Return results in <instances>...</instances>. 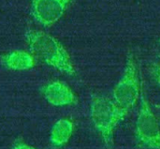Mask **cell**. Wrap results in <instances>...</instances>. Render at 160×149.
<instances>
[{
  "label": "cell",
  "instance_id": "obj_1",
  "mask_svg": "<svg viewBox=\"0 0 160 149\" xmlns=\"http://www.w3.org/2000/svg\"><path fill=\"white\" fill-rule=\"evenodd\" d=\"M25 40L30 51L46 64L69 76L75 74V68L68 52L53 36L42 31L28 30L25 33Z\"/></svg>",
  "mask_w": 160,
  "mask_h": 149
},
{
  "label": "cell",
  "instance_id": "obj_7",
  "mask_svg": "<svg viewBox=\"0 0 160 149\" xmlns=\"http://www.w3.org/2000/svg\"><path fill=\"white\" fill-rule=\"evenodd\" d=\"M1 63L9 70L23 71L34 67L35 59L29 52L18 49L3 55L1 58Z\"/></svg>",
  "mask_w": 160,
  "mask_h": 149
},
{
  "label": "cell",
  "instance_id": "obj_6",
  "mask_svg": "<svg viewBox=\"0 0 160 149\" xmlns=\"http://www.w3.org/2000/svg\"><path fill=\"white\" fill-rule=\"evenodd\" d=\"M45 100L54 106H65L74 104L76 97L72 90L61 81H52L45 85L42 89Z\"/></svg>",
  "mask_w": 160,
  "mask_h": 149
},
{
  "label": "cell",
  "instance_id": "obj_10",
  "mask_svg": "<svg viewBox=\"0 0 160 149\" xmlns=\"http://www.w3.org/2000/svg\"><path fill=\"white\" fill-rule=\"evenodd\" d=\"M154 77H155V80L157 82V84L159 86L160 88V63L155 68L154 71Z\"/></svg>",
  "mask_w": 160,
  "mask_h": 149
},
{
  "label": "cell",
  "instance_id": "obj_9",
  "mask_svg": "<svg viewBox=\"0 0 160 149\" xmlns=\"http://www.w3.org/2000/svg\"><path fill=\"white\" fill-rule=\"evenodd\" d=\"M11 149H37L31 146H28L26 145L25 143H22V142H17L14 144V146L12 147Z\"/></svg>",
  "mask_w": 160,
  "mask_h": 149
},
{
  "label": "cell",
  "instance_id": "obj_2",
  "mask_svg": "<svg viewBox=\"0 0 160 149\" xmlns=\"http://www.w3.org/2000/svg\"><path fill=\"white\" fill-rule=\"evenodd\" d=\"M90 116L105 146L107 147H112L114 129L125 116L115 105L112 99L102 95H96L92 98Z\"/></svg>",
  "mask_w": 160,
  "mask_h": 149
},
{
  "label": "cell",
  "instance_id": "obj_5",
  "mask_svg": "<svg viewBox=\"0 0 160 149\" xmlns=\"http://www.w3.org/2000/svg\"><path fill=\"white\" fill-rule=\"evenodd\" d=\"M72 0H32L31 13L42 26L50 27L60 20Z\"/></svg>",
  "mask_w": 160,
  "mask_h": 149
},
{
  "label": "cell",
  "instance_id": "obj_3",
  "mask_svg": "<svg viewBox=\"0 0 160 149\" xmlns=\"http://www.w3.org/2000/svg\"><path fill=\"white\" fill-rule=\"evenodd\" d=\"M140 95V83L137 66L133 56H129L123 76L117 82L112 91V101L122 114L126 117L135 105Z\"/></svg>",
  "mask_w": 160,
  "mask_h": 149
},
{
  "label": "cell",
  "instance_id": "obj_4",
  "mask_svg": "<svg viewBox=\"0 0 160 149\" xmlns=\"http://www.w3.org/2000/svg\"><path fill=\"white\" fill-rule=\"evenodd\" d=\"M137 142L147 149H160V126L151 110L143 92L141 95V108L136 121Z\"/></svg>",
  "mask_w": 160,
  "mask_h": 149
},
{
  "label": "cell",
  "instance_id": "obj_8",
  "mask_svg": "<svg viewBox=\"0 0 160 149\" xmlns=\"http://www.w3.org/2000/svg\"><path fill=\"white\" fill-rule=\"evenodd\" d=\"M74 130V125L72 121L68 119H61L57 120L50 134V141L55 147L65 146L70 139Z\"/></svg>",
  "mask_w": 160,
  "mask_h": 149
},
{
  "label": "cell",
  "instance_id": "obj_11",
  "mask_svg": "<svg viewBox=\"0 0 160 149\" xmlns=\"http://www.w3.org/2000/svg\"><path fill=\"white\" fill-rule=\"evenodd\" d=\"M159 43H160V40H159Z\"/></svg>",
  "mask_w": 160,
  "mask_h": 149
}]
</instances>
